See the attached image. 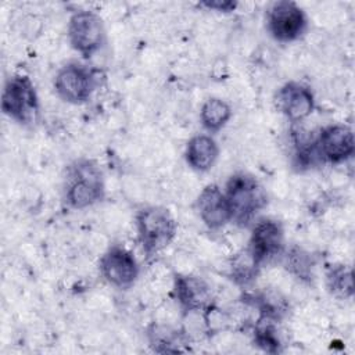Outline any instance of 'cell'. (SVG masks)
Returning <instances> with one entry per match:
<instances>
[{
    "mask_svg": "<svg viewBox=\"0 0 355 355\" xmlns=\"http://www.w3.org/2000/svg\"><path fill=\"white\" fill-rule=\"evenodd\" d=\"M229 202L232 222L247 225L266 205L268 197L262 186L250 175L236 173L223 190Z\"/></svg>",
    "mask_w": 355,
    "mask_h": 355,
    "instance_id": "1",
    "label": "cell"
},
{
    "mask_svg": "<svg viewBox=\"0 0 355 355\" xmlns=\"http://www.w3.org/2000/svg\"><path fill=\"white\" fill-rule=\"evenodd\" d=\"M139 241L147 257L166 248L176 234V222L164 207H146L136 216Z\"/></svg>",
    "mask_w": 355,
    "mask_h": 355,
    "instance_id": "2",
    "label": "cell"
},
{
    "mask_svg": "<svg viewBox=\"0 0 355 355\" xmlns=\"http://www.w3.org/2000/svg\"><path fill=\"white\" fill-rule=\"evenodd\" d=\"M1 111L21 125H33L39 116V98L32 80L25 75L10 76L1 93Z\"/></svg>",
    "mask_w": 355,
    "mask_h": 355,
    "instance_id": "3",
    "label": "cell"
},
{
    "mask_svg": "<svg viewBox=\"0 0 355 355\" xmlns=\"http://www.w3.org/2000/svg\"><path fill=\"white\" fill-rule=\"evenodd\" d=\"M306 26V15L294 1H276L266 12V29L269 35L280 43L300 39L305 33Z\"/></svg>",
    "mask_w": 355,
    "mask_h": 355,
    "instance_id": "4",
    "label": "cell"
},
{
    "mask_svg": "<svg viewBox=\"0 0 355 355\" xmlns=\"http://www.w3.org/2000/svg\"><path fill=\"white\" fill-rule=\"evenodd\" d=\"M104 197V184L100 171L89 161L78 164L67 186L65 198L71 208L83 209Z\"/></svg>",
    "mask_w": 355,
    "mask_h": 355,
    "instance_id": "5",
    "label": "cell"
},
{
    "mask_svg": "<svg viewBox=\"0 0 355 355\" xmlns=\"http://www.w3.org/2000/svg\"><path fill=\"white\" fill-rule=\"evenodd\" d=\"M97 86L96 71L78 62L64 65L55 75L57 96L69 104L86 103Z\"/></svg>",
    "mask_w": 355,
    "mask_h": 355,
    "instance_id": "6",
    "label": "cell"
},
{
    "mask_svg": "<svg viewBox=\"0 0 355 355\" xmlns=\"http://www.w3.org/2000/svg\"><path fill=\"white\" fill-rule=\"evenodd\" d=\"M68 39L75 51L90 57L101 49L105 40L103 21L93 11H78L68 22Z\"/></svg>",
    "mask_w": 355,
    "mask_h": 355,
    "instance_id": "7",
    "label": "cell"
},
{
    "mask_svg": "<svg viewBox=\"0 0 355 355\" xmlns=\"http://www.w3.org/2000/svg\"><path fill=\"white\" fill-rule=\"evenodd\" d=\"M319 159L330 164H341L355 153V140L351 128L343 123L327 125L315 139Z\"/></svg>",
    "mask_w": 355,
    "mask_h": 355,
    "instance_id": "8",
    "label": "cell"
},
{
    "mask_svg": "<svg viewBox=\"0 0 355 355\" xmlns=\"http://www.w3.org/2000/svg\"><path fill=\"white\" fill-rule=\"evenodd\" d=\"M103 277L116 288H129L139 276V263L133 254L121 245L108 248L100 259Z\"/></svg>",
    "mask_w": 355,
    "mask_h": 355,
    "instance_id": "9",
    "label": "cell"
},
{
    "mask_svg": "<svg viewBox=\"0 0 355 355\" xmlns=\"http://www.w3.org/2000/svg\"><path fill=\"white\" fill-rule=\"evenodd\" d=\"M247 248L259 266L280 255L284 248L282 225L273 219L258 220L252 227Z\"/></svg>",
    "mask_w": 355,
    "mask_h": 355,
    "instance_id": "10",
    "label": "cell"
},
{
    "mask_svg": "<svg viewBox=\"0 0 355 355\" xmlns=\"http://www.w3.org/2000/svg\"><path fill=\"white\" fill-rule=\"evenodd\" d=\"M276 103L279 110L291 122H301L308 118L315 107L312 90L300 82H287L277 94Z\"/></svg>",
    "mask_w": 355,
    "mask_h": 355,
    "instance_id": "11",
    "label": "cell"
},
{
    "mask_svg": "<svg viewBox=\"0 0 355 355\" xmlns=\"http://www.w3.org/2000/svg\"><path fill=\"white\" fill-rule=\"evenodd\" d=\"M197 211L201 220L209 229H220L232 222V214L225 191L214 183L207 184L201 190L197 198Z\"/></svg>",
    "mask_w": 355,
    "mask_h": 355,
    "instance_id": "12",
    "label": "cell"
},
{
    "mask_svg": "<svg viewBox=\"0 0 355 355\" xmlns=\"http://www.w3.org/2000/svg\"><path fill=\"white\" fill-rule=\"evenodd\" d=\"M175 295L180 308L186 312L205 311L211 305V288L200 277L184 275L175 279Z\"/></svg>",
    "mask_w": 355,
    "mask_h": 355,
    "instance_id": "13",
    "label": "cell"
},
{
    "mask_svg": "<svg viewBox=\"0 0 355 355\" xmlns=\"http://www.w3.org/2000/svg\"><path fill=\"white\" fill-rule=\"evenodd\" d=\"M219 155V147L211 135H196L193 136L184 151V158L189 166L197 172L209 171Z\"/></svg>",
    "mask_w": 355,
    "mask_h": 355,
    "instance_id": "14",
    "label": "cell"
},
{
    "mask_svg": "<svg viewBox=\"0 0 355 355\" xmlns=\"http://www.w3.org/2000/svg\"><path fill=\"white\" fill-rule=\"evenodd\" d=\"M232 118L230 105L218 97H211L205 100L200 110V121L202 128L208 133L219 132Z\"/></svg>",
    "mask_w": 355,
    "mask_h": 355,
    "instance_id": "15",
    "label": "cell"
},
{
    "mask_svg": "<svg viewBox=\"0 0 355 355\" xmlns=\"http://www.w3.org/2000/svg\"><path fill=\"white\" fill-rule=\"evenodd\" d=\"M259 268L261 266L257 263V261L254 259L248 248H244L233 257L230 270H232L233 279L237 283L247 284L257 276Z\"/></svg>",
    "mask_w": 355,
    "mask_h": 355,
    "instance_id": "16",
    "label": "cell"
},
{
    "mask_svg": "<svg viewBox=\"0 0 355 355\" xmlns=\"http://www.w3.org/2000/svg\"><path fill=\"white\" fill-rule=\"evenodd\" d=\"M275 320L268 318H261L259 323L254 331V341L258 347H261L266 352H279L280 351V340L277 336V330L273 324Z\"/></svg>",
    "mask_w": 355,
    "mask_h": 355,
    "instance_id": "17",
    "label": "cell"
},
{
    "mask_svg": "<svg viewBox=\"0 0 355 355\" xmlns=\"http://www.w3.org/2000/svg\"><path fill=\"white\" fill-rule=\"evenodd\" d=\"M327 286L337 297H349L354 293L352 273L343 265L333 268L327 275Z\"/></svg>",
    "mask_w": 355,
    "mask_h": 355,
    "instance_id": "18",
    "label": "cell"
},
{
    "mask_svg": "<svg viewBox=\"0 0 355 355\" xmlns=\"http://www.w3.org/2000/svg\"><path fill=\"white\" fill-rule=\"evenodd\" d=\"M151 334V345L154 347L155 351L159 349V347H164L161 352H171L176 351L173 345L179 344V337L176 331L168 330L165 327H154V330L150 333Z\"/></svg>",
    "mask_w": 355,
    "mask_h": 355,
    "instance_id": "19",
    "label": "cell"
},
{
    "mask_svg": "<svg viewBox=\"0 0 355 355\" xmlns=\"http://www.w3.org/2000/svg\"><path fill=\"white\" fill-rule=\"evenodd\" d=\"M287 268L291 269V272L297 273L298 276L304 277L309 275L311 262L308 258V254H305L301 250H294L287 255Z\"/></svg>",
    "mask_w": 355,
    "mask_h": 355,
    "instance_id": "20",
    "label": "cell"
},
{
    "mask_svg": "<svg viewBox=\"0 0 355 355\" xmlns=\"http://www.w3.org/2000/svg\"><path fill=\"white\" fill-rule=\"evenodd\" d=\"M202 6L218 11H232L236 8V3L233 1H204Z\"/></svg>",
    "mask_w": 355,
    "mask_h": 355,
    "instance_id": "21",
    "label": "cell"
}]
</instances>
